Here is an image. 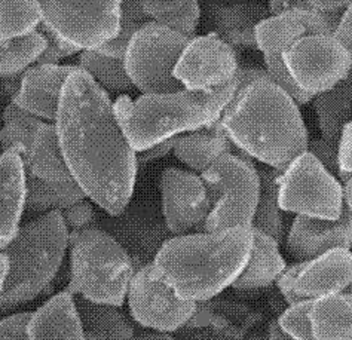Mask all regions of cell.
<instances>
[{"instance_id":"cell-24","label":"cell","mask_w":352,"mask_h":340,"mask_svg":"<svg viewBox=\"0 0 352 340\" xmlns=\"http://www.w3.org/2000/svg\"><path fill=\"white\" fill-rule=\"evenodd\" d=\"M321 139L339 144L344 128L352 124V69L349 75L327 93L314 97Z\"/></svg>"},{"instance_id":"cell-51","label":"cell","mask_w":352,"mask_h":340,"mask_svg":"<svg viewBox=\"0 0 352 340\" xmlns=\"http://www.w3.org/2000/svg\"><path fill=\"white\" fill-rule=\"evenodd\" d=\"M2 113H3V110H2V100H0V121H2Z\"/></svg>"},{"instance_id":"cell-39","label":"cell","mask_w":352,"mask_h":340,"mask_svg":"<svg viewBox=\"0 0 352 340\" xmlns=\"http://www.w3.org/2000/svg\"><path fill=\"white\" fill-rule=\"evenodd\" d=\"M308 152L312 153L330 174L336 179L339 177V144H331L320 137V139L309 140Z\"/></svg>"},{"instance_id":"cell-17","label":"cell","mask_w":352,"mask_h":340,"mask_svg":"<svg viewBox=\"0 0 352 340\" xmlns=\"http://www.w3.org/2000/svg\"><path fill=\"white\" fill-rule=\"evenodd\" d=\"M287 253L294 262H307L333 250L352 248V214L344 207L336 220L296 216L287 234Z\"/></svg>"},{"instance_id":"cell-4","label":"cell","mask_w":352,"mask_h":340,"mask_svg":"<svg viewBox=\"0 0 352 340\" xmlns=\"http://www.w3.org/2000/svg\"><path fill=\"white\" fill-rule=\"evenodd\" d=\"M236 91V76L214 91L180 89L165 94L118 95L113 113L125 139L135 153L174 137L208 128L220 121Z\"/></svg>"},{"instance_id":"cell-49","label":"cell","mask_w":352,"mask_h":340,"mask_svg":"<svg viewBox=\"0 0 352 340\" xmlns=\"http://www.w3.org/2000/svg\"><path fill=\"white\" fill-rule=\"evenodd\" d=\"M83 336H85V340H106L103 337H100L97 335H92V333H85L83 332Z\"/></svg>"},{"instance_id":"cell-31","label":"cell","mask_w":352,"mask_h":340,"mask_svg":"<svg viewBox=\"0 0 352 340\" xmlns=\"http://www.w3.org/2000/svg\"><path fill=\"white\" fill-rule=\"evenodd\" d=\"M151 21L177 32L188 38H195L201 20L198 2H142Z\"/></svg>"},{"instance_id":"cell-38","label":"cell","mask_w":352,"mask_h":340,"mask_svg":"<svg viewBox=\"0 0 352 340\" xmlns=\"http://www.w3.org/2000/svg\"><path fill=\"white\" fill-rule=\"evenodd\" d=\"M61 217L69 232L82 231V229L89 227L91 222L94 220V207H92L89 199H83L63 209Z\"/></svg>"},{"instance_id":"cell-14","label":"cell","mask_w":352,"mask_h":340,"mask_svg":"<svg viewBox=\"0 0 352 340\" xmlns=\"http://www.w3.org/2000/svg\"><path fill=\"white\" fill-rule=\"evenodd\" d=\"M239 63L232 45L216 33L195 36L175 64L174 78L188 91H214L236 76Z\"/></svg>"},{"instance_id":"cell-42","label":"cell","mask_w":352,"mask_h":340,"mask_svg":"<svg viewBox=\"0 0 352 340\" xmlns=\"http://www.w3.org/2000/svg\"><path fill=\"white\" fill-rule=\"evenodd\" d=\"M333 36L342 43V47L352 57V2H348L344 12H342L336 29L333 32Z\"/></svg>"},{"instance_id":"cell-37","label":"cell","mask_w":352,"mask_h":340,"mask_svg":"<svg viewBox=\"0 0 352 340\" xmlns=\"http://www.w3.org/2000/svg\"><path fill=\"white\" fill-rule=\"evenodd\" d=\"M43 41H45V49L41 57L34 64H45V66H58L60 61L73 57L79 51L76 48L70 47L69 43L61 41L57 34H54L48 27H45L42 23L36 29Z\"/></svg>"},{"instance_id":"cell-11","label":"cell","mask_w":352,"mask_h":340,"mask_svg":"<svg viewBox=\"0 0 352 340\" xmlns=\"http://www.w3.org/2000/svg\"><path fill=\"white\" fill-rule=\"evenodd\" d=\"M283 61L294 84L309 97L335 88L352 69V57L333 34H307L290 45Z\"/></svg>"},{"instance_id":"cell-32","label":"cell","mask_w":352,"mask_h":340,"mask_svg":"<svg viewBox=\"0 0 352 340\" xmlns=\"http://www.w3.org/2000/svg\"><path fill=\"white\" fill-rule=\"evenodd\" d=\"M43 49L45 41L38 32L0 43V79L21 75L38 61Z\"/></svg>"},{"instance_id":"cell-44","label":"cell","mask_w":352,"mask_h":340,"mask_svg":"<svg viewBox=\"0 0 352 340\" xmlns=\"http://www.w3.org/2000/svg\"><path fill=\"white\" fill-rule=\"evenodd\" d=\"M174 140H175V137H174V139H171V140H166L164 143L156 144V146L151 147V149H147V150H144L142 153H137V163L138 165H144V163H149L152 161L165 158L166 155H168L170 152H173V149H174Z\"/></svg>"},{"instance_id":"cell-12","label":"cell","mask_w":352,"mask_h":340,"mask_svg":"<svg viewBox=\"0 0 352 340\" xmlns=\"http://www.w3.org/2000/svg\"><path fill=\"white\" fill-rule=\"evenodd\" d=\"M126 300L137 324L168 335L186 327L197 309V303L183 300L173 291L152 262L135 269Z\"/></svg>"},{"instance_id":"cell-7","label":"cell","mask_w":352,"mask_h":340,"mask_svg":"<svg viewBox=\"0 0 352 340\" xmlns=\"http://www.w3.org/2000/svg\"><path fill=\"white\" fill-rule=\"evenodd\" d=\"M199 176L211 202V213L204 232H219L238 226L252 227L261 177L258 168L248 156L243 153L221 156Z\"/></svg>"},{"instance_id":"cell-30","label":"cell","mask_w":352,"mask_h":340,"mask_svg":"<svg viewBox=\"0 0 352 340\" xmlns=\"http://www.w3.org/2000/svg\"><path fill=\"white\" fill-rule=\"evenodd\" d=\"M78 67L88 73L92 80L106 93L122 95L135 89L125 71L124 60L109 58L96 51H85L79 55Z\"/></svg>"},{"instance_id":"cell-43","label":"cell","mask_w":352,"mask_h":340,"mask_svg":"<svg viewBox=\"0 0 352 340\" xmlns=\"http://www.w3.org/2000/svg\"><path fill=\"white\" fill-rule=\"evenodd\" d=\"M339 172L352 174V124L342 131L339 141Z\"/></svg>"},{"instance_id":"cell-10","label":"cell","mask_w":352,"mask_h":340,"mask_svg":"<svg viewBox=\"0 0 352 340\" xmlns=\"http://www.w3.org/2000/svg\"><path fill=\"white\" fill-rule=\"evenodd\" d=\"M41 23L79 52L96 51L120 30V2H39Z\"/></svg>"},{"instance_id":"cell-36","label":"cell","mask_w":352,"mask_h":340,"mask_svg":"<svg viewBox=\"0 0 352 340\" xmlns=\"http://www.w3.org/2000/svg\"><path fill=\"white\" fill-rule=\"evenodd\" d=\"M312 302H303L287 308L278 323L294 340H317L312 335L309 310Z\"/></svg>"},{"instance_id":"cell-16","label":"cell","mask_w":352,"mask_h":340,"mask_svg":"<svg viewBox=\"0 0 352 340\" xmlns=\"http://www.w3.org/2000/svg\"><path fill=\"white\" fill-rule=\"evenodd\" d=\"M340 14H321L311 9L289 8L258 21L254 27L257 49L263 55H283L307 34H333Z\"/></svg>"},{"instance_id":"cell-35","label":"cell","mask_w":352,"mask_h":340,"mask_svg":"<svg viewBox=\"0 0 352 340\" xmlns=\"http://www.w3.org/2000/svg\"><path fill=\"white\" fill-rule=\"evenodd\" d=\"M263 61H265V70L270 75L271 80L275 85L280 87L284 93L289 95L296 104L299 107H303L305 104L312 103V97L308 94H305L303 91L298 88V85L294 84V80L292 79L290 73L287 71L284 61H283V55H263Z\"/></svg>"},{"instance_id":"cell-1","label":"cell","mask_w":352,"mask_h":340,"mask_svg":"<svg viewBox=\"0 0 352 340\" xmlns=\"http://www.w3.org/2000/svg\"><path fill=\"white\" fill-rule=\"evenodd\" d=\"M54 125L64 162L87 199L110 216L124 214L138 163L116 121L110 94L78 67L63 87Z\"/></svg>"},{"instance_id":"cell-13","label":"cell","mask_w":352,"mask_h":340,"mask_svg":"<svg viewBox=\"0 0 352 340\" xmlns=\"http://www.w3.org/2000/svg\"><path fill=\"white\" fill-rule=\"evenodd\" d=\"M352 282V251L333 250L307 262L287 264L275 282L289 306L344 291Z\"/></svg>"},{"instance_id":"cell-34","label":"cell","mask_w":352,"mask_h":340,"mask_svg":"<svg viewBox=\"0 0 352 340\" xmlns=\"http://www.w3.org/2000/svg\"><path fill=\"white\" fill-rule=\"evenodd\" d=\"M149 21L151 18L144 12L142 2H120V30L115 39L96 49V52L109 58L124 60L129 41L140 27Z\"/></svg>"},{"instance_id":"cell-18","label":"cell","mask_w":352,"mask_h":340,"mask_svg":"<svg viewBox=\"0 0 352 340\" xmlns=\"http://www.w3.org/2000/svg\"><path fill=\"white\" fill-rule=\"evenodd\" d=\"M78 66L33 64L20 78V88L11 103L43 122L54 124L57 117L63 87Z\"/></svg>"},{"instance_id":"cell-41","label":"cell","mask_w":352,"mask_h":340,"mask_svg":"<svg viewBox=\"0 0 352 340\" xmlns=\"http://www.w3.org/2000/svg\"><path fill=\"white\" fill-rule=\"evenodd\" d=\"M32 312H18L0 319V340H29L27 326Z\"/></svg>"},{"instance_id":"cell-33","label":"cell","mask_w":352,"mask_h":340,"mask_svg":"<svg viewBox=\"0 0 352 340\" xmlns=\"http://www.w3.org/2000/svg\"><path fill=\"white\" fill-rule=\"evenodd\" d=\"M39 24V2H0V43L24 38Z\"/></svg>"},{"instance_id":"cell-26","label":"cell","mask_w":352,"mask_h":340,"mask_svg":"<svg viewBox=\"0 0 352 340\" xmlns=\"http://www.w3.org/2000/svg\"><path fill=\"white\" fill-rule=\"evenodd\" d=\"M79 323L85 333L97 335L106 340H131L135 330L120 308L94 303L75 297Z\"/></svg>"},{"instance_id":"cell-45","label":"cell","mask_w":352,"mask_h":340,"mask_svg":"<svg viewBox=\"0 0 352 340\" xmlns=\"http://www.w3.org/2000/svg\"><path fill=\"white\" fill-rule=\"evenodd\" d=\"M267 339L270 340H294L289 333L278 323V319H274L267 328Z\"/></svg>"},{"instance_id":"cell-50","label":"cell","mask_w":352,"mask_h":340,"mask_svg":"<svg viewBox=\"0 0 352 340\" xmlns=\"http://www.w3.org/2000/svg\"><path fill=\"white\" fill-rule=\"evenodd\" d=\"M342 293H345V294H352V282H351L349 286H348L344 291H342Z\"/></svg>"},{"instance_id":"cell-40","label":"cell","mask_w":352,"mask_h":340,"mask_svg":"<svg viewBox=\"0 0 352 340\" xmlns=\"http://www.w3.org/2000/svg\"><path fill=\"white\" fill-rule=\"evenodd\" d=\"M348 2H320V0H292V2H271L270 9L272 15L280 14L289 8H302V9H311V11H317L321 14H340L344 12Z\"/></svg>"},{"instance_id":"cell-6","label":"cell","mask_w":352,"mask_h":340,"mask_svg":"<svg viewBox=\"0 0 352 340\" xmlns=\"http://www.w3.org/2000/svg\"><path fill=\"white\" fill-rule=\"evenodd\" d=\"M70 281L64 291L73 297L122 308L134 277L131 256L113 235L98 227L69 232Z\"/></svg>"},{"instance_id":"cell-25","label":"cell","mask_w":352,"mask_h":340,"mask_svg":"<svg viewBox=\"0 0 352 340\" xmlns=\"http://www.w3.org/2000/svg\"><path fill=\"white\" fill-rule=\"evenodd\" d=\"M312 335L317 340H352V294H333L312 302Z\"/></svg>"},{"instance_id":"cell-47","label":"cell","mask_w":352,"mask_h":340,"mask_svg":"<svg viewBox=\"0 0 352 340\" xmlns=\"http://www.w3.org/2000/svg\"><path fill=\"white\" fill-rule=\"evenodd\" d=\"M131 340H175L168 333H160V332H149V333H142L135 335Z\"/></svg>"},{"instance_id":"cell-5","label":"cell","mask_w":352,"mask_h":340,"mask_svg":"<svg viewBox=\"0 0 352 340\" xmlns=\"http://www.w3.org/2000/svg\"><path fill=\"white\" fill-rule=\"evenodd\" d=\"M69 248V231L60 211L38 216L20 227L3 253L9 273L0 293V315L32 302L48 288Z\"/></svg>"},{"instance_id":"cell-48","label":"cell","mask_w":352,"mask_h":340,"mask_svg":"<svg viewBox=\"0 0 352 340\" xmlns=\"http://www.w3.org/2000/svg\"><path fill=\"white\" fill-rule=\"evenodd\" d=\"M342 189H344V204L352 214V176L342 183Z\"/></svg>"},{"instance_id":"cell-23","label":"cell","mask_w":352,"mask_h":340,"mask_svg":"<svg viewBox=\"0 0 352 340\" xmlns=\"http://www.w3.org/2000/svg\"><path fill=\"white\" fill-rule=\"evenodd\" d=\"M24 170L36 179L48 183L73 181L57 139L55 125L43 122L36 133L30 153L24 162Z\"/></svg>"},{"instance_id":"cell-2","label":"cell","mask_w":352,"mask_h":340,"mask_svg":"<svg viewBox=\"0 0 352 340\" xmlns=\"http://www.w3.org/2000/svg\"><path fill=\"white\" fill-rule=\"evenodd\" d=\"M262 78V69L239 67L234 97L220 121L207 130L223 131L239 153L283 172L308 150L309 133L300 107Z\"/></svg>"},{"instance_id":"cell-27","label":"cell","mask_w":352,"mask_h":340,"mask_svg":"<svg viewBox=\"0 0 352 340\" xmlns=\"http://www.w3.org/2000/svg\"><path fill=\"white\" fill-rule=\"evenodd\" d=\"M87 199L85 194L75 181L70 183H48L36 179L25 171V202L24 211L30 214H48L52 211H61Z\"/></svg>"},{"instance_id":"cell-29","label":"cell","mask_w":352,"mask_h":340,"mask_svg":"<svg viewBox=\"0 0 352 340\" xmlns=\"http://www.w3.org/2000/svg\"><path fill=\"white\" fill-rule=\"evenodd\" d=\"M2 128H0V155L15 153L23 163L30 153L33 139L43 121L24 112L14 103H9L2 113Z\"/></svg>"},{"instance_id":"cell-19","label":"cell","mask_w":352,"mask_h":340,"mask_svg":"<svg viewBox=\"0 0 352 340\" xmlns=\"http://www.w3.org/2000/svg\"><path fill=\"white\" fill-rule=\"evenodd\" d=\"M25 202V170L15 153L0 155V251L20 231Z\"/></svg>"},{"instance_id":"cell-22","label":"cell","mask_w":352,"mask_h":340,"mask_svg":"<svg viewBox=\"0 0 352 340\" xmlns=\"http://www.w3.org/2000/svg\"><path fill=\"white\" fill-rule=\"evenodd\" d=\"M173 153L190 171L201 174L225 155L239 153L223 131H210L202 128L175 137Z\"/></svg>"},{"instance_id":"cell-15","label":"cell","mask_w":352,"mask_h":340,"mask_svg":"<svg viewBox=\"0 0 352 340\" xmlns=\"http://www.w3.org/2000/svg\"><path fill=\"white\" fill-rule=\"evenodd\" d=\"M160 190L165 225L174 236L204 232L211 202L199 174L165 168L160 177Z\"/></svg>"},{"instance_id":"cell-9","label":"cell","mask_w":352,"mask_h":340,"mask_svg":"<svg viewBox=\"0 0 352 340\" xmlns=\"http://www.w3.org/2000/svg\"><path fill=\"white\" fill-rule=\"evenodd\" d=\"M278 204L283 213L336 220L344 211L342 183L308 150L281 172Z\"/></svg>"},{"instance_id":"cell-3","label":"cell","mask_w":352,"mask_h":340,"mask_svg":"<svg viewBox=\"0 0 352 340\" xmlns=\"http://www.w3.org/2000/svg\"><path fill=\"white\" fill-rule=\"evenodd\" d=\"M252 247L253 231L247 226L189 234L166 240L152 263L180 299L201 303L232 287Z\"/></svg>"},{"instance_id":"cell-8","label":"cell","mask_w":352,"mask_h":340,"mask_svg":"<svg viewBox=\"0 0 352 340\" xmlns=\"http://www.w3.org/2000/svg\"><path fill=\"white\" fill-rule=\"evenodd\" d=\"M190 38L155 21L140 27L129 41L124 67L135 89L142 94H165L183 87L174 78V69Z\"/></svg>"},{"instance_id":"cell-46","label":"cell","mask_w":352,"mask_h":340,"mask_svg":"<svg viewBox=\"0 0 352 340\" xmlns=\"http://www.w3.org/2000/svg\"><path fill=\"white\" fill-rule=\"evenodd\" d=\"M8 273H9V259L3 251H0V293H2L5 288Z\"/></svg>"},{"instance_id":"cell-21","label":"cell","mask_w":352,"mask_h":340,"mask_svg":"<svg viewBox=\"0 0 352 340\" xmlns=\"http://www.w3.org/2000/svg\"><path fill=\"white\" fill-rule=\"evenodd\" d=\"M253 231V247L245 268L241 272L232 288L239 291L262 290L272 286L287 268L280 251V242L257 229Z\"/></svg>"},{"instance_id":"cell-28","label":"cell","mask_w":352,"mask_h":340,"mask_svg":"<svg viewBox=\"0 0 352 340\" xmlns=\"http://www.w3.org/2000/svg\"><path fill=\"white\" fill-rule=\"evenodd\" d=\"M258 177H261V192H258L252 229H257L281 242L284 238V216L278 204L281 171L263 167L258 168Z\"/></svg>"},{"instance_id":"cell-20","label":"cell","mask_w":352,"mask_h":340,"mask_svg":"<svg viewBox=\"0 0 352 340\" xmlns=\"http://www.w3.org/2000/svg\"><path fill=\"white\" fill-rule=\"evenodd\" d=\"M29 340H85L75 297L61 291L32 312L27 326Z\"/></svg>"}]
</instances>
